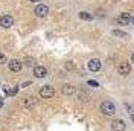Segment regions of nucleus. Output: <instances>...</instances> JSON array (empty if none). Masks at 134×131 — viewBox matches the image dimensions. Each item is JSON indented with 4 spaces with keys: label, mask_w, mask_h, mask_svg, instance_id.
Returning a JSON list of instances; mask_svg holds the SVG:
<instances>
[{
    "label": "nucleus",
    "mask_w": 134,
    "mask_h": 131,
    "mask_svg": "<svg viewBox=\"0 0 134 131\" xmlns=\"http://www.w3.org/2000/svg\"><path fill=\"white\" fill-rule=\"evenodd\" d=\"M31 2H40V0H31Z\"/></svg>",
    "instance_id": "obj_21"
},
{
    "label": "nucleus",
    "mask_w": 134,
    "mask_h": 131,
    "mask_svg": "<svg viewBox=\"0 0 134 131\" xmlns=\"http://www.w3.org/2000/svg\"><path fill=\"white\" fill-rule=\"evenodd\" d=\"M53 95H55V90H53L52 85H44V87L40 89V96H41L43 99H49V98H52Z\"/></svg>",
    "instance_id": "obj_2"
},
{
    "label": "nucleus",
    "mask_w": 134,
    "mask_h": 131,
    "mask_svg": "<svg viewBox=\"0 0 134 131\" xmlns=\"http://www.w3.org/2000/svg\"><path fill=\"white\" fill-rule=\"evenodd\" d=\"M100 111L105 116H113L116 113V107H114V104H113L111 101H104V102L100 104Z\"/></svg>",
    "instance_id": "obj_1"
},
{
    "label": "nucleus",
    "mask_w": 134,
    "mask_h": 131,
    "mask_svg": "<svg viewBox=\"0 0 134 131\" xmlns=\"http://www.w3.org/2000/svg\"><path fill=\"white\" fill-rule=\"evenodd\" d=\"M113 34H114V35H119V37H126V34L120 32V31H113Z\"/></svg>",
    "instance_id": "obj_15"
},
{
    "label": "nucleus",
    "mask_w": 134,
    "mask_h": 131,
    "mask_svg": "<svg viewBox=\"0 0 134 131\" xmlns=\"http://www.w3.org/2000/svg\"><path fill=\"white\" fill-rule=\"evenodd\" d=\"M34 75H35V78H44L47 75V69L43 67V66H37L34 69Z\"/></svg>",
    "instance_id": "obj_10"
},
{
    "label": "nucleus",
    "mask_w": 134,
    "mask_h": 131,
    "mask_svg": "<svg viewBox=\"0 0 134 131\" xmlns=\"http://www.w3.org/2000/svg\"><path fill=\"white\" fill-rule=\"evenodd\" d=\"M88 84L93 85V87H98V82H96V81H88Z\"/></svg>",
    "instance_id": "obj_17"
},
{
    "label": "nucleus",
    "mask_w": 134,
    "mask_h": 131,
    "mask_svg": "<svg viewBox=\"0 0 134 131\" xmlns=\"http://www.w3.org/2000/svg\"><path fill=\"white\" fill-rule=\"evenodd\" d=\"M131 21V15L128 14V12H122L120 15L117 17V23L120 26H125V25H128Z\"/></svg>",
    "instance_id": "obj_9"
},
{
    "label": "nucleus",
    "mask_w": 134,
    "mask_h": 131,
    "mask_svg": "<svg viewBox=\"0 0 134 131\" xmlns=\"http://www.w3.org/2000/svg\"><path fill=\"white\" fill-rule=\"evenodd\" d=\"M21 67H23V63L20 59H11L9 61V70L11 72H20Z\"/></svg>",
    "instance_id": "obj_7"
},
{
    "label": "nucleus",
    "mask_w": 134,
    "mask_h": 131,
    "mask_svg": "<svg viewBox=\"0 0 134 131\" xmlns=\"http://www.w3.org/2000/svg\"><path fill=\"white\" fill-rule=\"evenodd\" d=\"M73 67H75V66H73V63H72V61H69V63L66 64V69H67V70H72Z\"/></svg>",
    "instance_id": "obj_16"
},
{
    "label": "nucleus",
    "mask_w": 134,
    "mask_h": 131,
    "mask_svg": "<svg viewBox=\"0 0 134 131\" xmlns=\"http://www.w3.org/2000/svg\"><path fill=\"white\" fill-rule=\"evenodd\" d=\"M131 61H133V63H134V52H133V53H131Z\"/></svg>",
    "instance_id": "obj_19"
},
{
    "label": "nucleus",
    "mask_w": 134,
    "mask_h": 131,
    "mask_svg": "<svg viewBox=\"0 0 134 131\" xmlns=\"http://www.w3.org/2000/svg\"><path fill=\"white\" fill-rule=\"evenodd\" d=\"M131 23L134 25V17H131Z\"/></svg>",
    "instance_id": "obj_20"
},
{
    "label": "nucleus",
    "mask_w": 134,
    "mask_h": 131,
    "mask_svg": "<svg viewBox=\"0 0 134 131\" xmlns=\"http://www.w3.org/2000/svg\"><path fill=\"white\" fill-rule=\"evenodd\" d=\"M79 18H81V20H92L93 18V15L92 14H90V12H79Z\"/></svg>",
    "instance_id": "obj_12"
},
{
    "label": "nucleus",
    "mask_w": 134,
    "mask_h": 131,
    "mask_svg": "<svg viewBox=\"0 0 134 131\" xmlns=\"http://www.w3.org/2000/svg\"><path fill=\"white\" fill-rule=\"evenodd\" d=\"M131 119H133V122H134V111H131Z\"/></svg>",
    "instance_id": "obj_18"
},
{
    "label": "nucleus",
    "mask_w": 134,
    "mask_h": 131,
    "mask_svg": "<svg viewBox=\"0 0 134 131\" xmlns=\"http://www.w3.org/2000/svg\"><path fill=\"white\" fill-rule=\"evenodd\" d=\"M49 14V8L46 5H37L35 6V15L37 17H46Z\"/></svg>",
    "instance_id": "obj_6"
},
{
    "label": "nucleus",
    "mask_w": 134,
    "mask_h": 131,
    "mask_svg": "<svg viewBox=\"0 0 134 131\" xmlns=\"http://www.w3.org/2000/svg\"><path fill=\"white\" fill-rule=\"evenodd\" d=\"M5 63H6V57L0 52V64H5Z\"/></svg>",
    "instance_id": "obj_14"
},
{
    "label": "nucleus",
    "mask_w": 134,
    "mask_h": 131,
    "mask_svg": "<svg viewBox=\"0 0 134 131\" xmlns=\"http://www.w3.org/2000/svg\"><path fill=\"white\" fill-rule=\"evenodd\" d=\"M100 61L98 59V58H92L90 61H88V69L92 70V72H99L100 70Z\"/></svg>",
    "instance_id": "obj_8"
},
{
    "label": "nucleus",
    "mask_w": 134,
    "mask_h": 131,
    "mask_svg": "<svg viewBox=\"0 0 134 131\" xmlns=\"http://www.w3.org/2000/svg\"><path fill=\"white\" fill-rule=\"evenodd\" d=\"M34 104H35V98H32V96H29V98H26L25 99V107H32Z\"/></svg>",
    "instance_id": "obj_13"
},
{
    "label": "nucleus",
    "mask_w": 134,
    "mask_h": 131,
    "mask_svg": "<svg viewBox=\"0 0 134 131\" xmlns=\"http://www.w3.org/2000/svg\"><path fill=\"white\" fill-rule=\"evenodd\" d=\"M126 125L124 121H120V119H116V121H113L111 122V130L113 131H125Z\"/></svg>",
    "instance_id": "obj_5"
},
{
    "label": "nucleus",
    "mask_w": 134,
    "mask_h": 131,
    "mask_svg": "<svg viewBox=\"0 0 134 131\" xmlns=\"http://www.w3.org/2000/svg\"><path fill=\"white\" fill-rule=\"evenodd\" d=\"M14 25V17L9 15V14H5V15H2L0 18V26L2 28H5V29H9L11 26Z\"/></svg>",
    "instance_id": "obj_3"
},
{
    "label": "nucleus",
    "mask_w": 134,
    "mask_h": 131,
    "mask_svg": "<svg viewBox=\"0 0 134 131\" xmlns=\"http://www.w3.org/2000/svg\"><path fill=\"white\" fill-rule=\"evenodd\" d=\"M63 93H64L66 96H70V95L75 93V87H73L72 84H64V85H63Z\"/></svg>",
    "instance_id": "obj_11"
},
{
    "label": "nucleus",
    "mask_w": 134,
    "mask_h": 131,
    "mask_svg": "<svg viewBox=\"0 0 134 131\" xmlns=\"http://www.w3.org/2000/svg\"><path fill=\"white\" fill-rule=\"evenodd\" d=\"M117 72H119V75H122V76H126V75H130V72H131V66L128 64V63H119Z\"/></svg>",
    "instance_id": "obj_4"
}]
</instances>
